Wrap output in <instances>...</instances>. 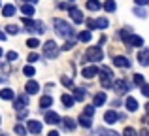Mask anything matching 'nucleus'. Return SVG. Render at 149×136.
<instances>
[{
	"label": "nucleus",
	"mask_w": 149,
	"mask_h": 136,
	"mask_svg": "<svg viewBox=\"0 0 149 136\" xmlns=\"http://www.w3.org/2000/svg\"><path fill=\"white\" fill-rule=\"evenodd\" d=\"M53 25H55V32H57L58 36H62V38L74 36V29H72V25H70V23L62 21V19H55Z\"/></svg>",
	"instance_id": "f257e3e1"
},
{
	"label": "nucleus",
	"mask_w": 149,
	"mask_h": 136,
	"mask_svg": "<svg viewBox=\"0 0 149 136\" xmlns=\"http://www.w3.org/2000/svg\"><path fill=\"white\" fill-rule=\"evenodd\" d=\"M85 61H91V63H98V61L104 59V51H102V47L98 45H93V47H87V51H85Z\"/></svg>",
	"instance_id": "f03ea898"
},
{
	"label": "nucleus",
	"mask_w": 149,
	"mask_h": 136,
	"mask_svg": "<svg viewBox=\"0 0 149 136\" xmlns=\"http://www.w3.org/2000/svg\"><path fill=\"white\" fill-rule=\"evenodd\" d=\"M57 55H58L57 44H55L53 40H47L44 44V57H47V59H57Z\"/></svg>",
	"instance_id": "7ed1b4c3"
},
{
	"label": "nucleus",
	"mask_w": 149,
	"mask_h": 136,
	"mask_svg": "<svg viewBox=\"0 0 149 136\" xmlns=\"http://www.w3.org/2000/svg\"><path fill=\"white\" fill-rule=\"evenodd\" d=\"M26 106H29V98H26V95H21V96H17L15 98V102H13V108L17 112H23V110H26Z\"/></svg>",
	"instance_id": "20e7f679"
},
{
	"label": "nucleus",
	"mask_w": 149,
	"mask_h": 136,
	"mask_svg": "<svg viewBox=\"0 0 149 136\" xmlns=\"http://www.w3.org/2000/svg\"><path fill=\"white\" fill-rule=\"evenodd\" d=\"M98 66H85L83 70H81V76L85 77V80H93V77L96 76V74H98Z\"/></svg>",
	"instance_id": "39448f33"
},
{
	"label": "nucleus",
	"mask_w": 149,
	"mask_h": 136,
	"mask_svg": "<svg viewBox=\"0 0 149 136\" xmlns=\"http://www.w3.org/2000/svg\"><path fill=\"white\" fill-rule=\"evenodd\" d=\"M44 121L49 123V125H57V123H61V115H58L57 112H45Z\"/></svg>",
	"instance_id": "423d86ee"
},
{
	"label": "nucleus",
	"mask_w": 149,
	"mask_h": 136,
	"mask_svg": "<svg viewBox=\"0 0 149 136\" xmlns=\"http://www.w3.org/2000/svg\"><path fill=\"white\" fill-rule=\"evenodd\" d=\"M113 64L119 66V68H130L132 66V63L127 59V57H123V55H117L115 59H113Z\"/></svg>",
	"instance_id": "0eeeda50"
},
{
	"label": "nucleus",
	"mask_w": 149,
	"mask_h": 136,
	"mask_svg": "<svg viewBox=\"0 0 149 136\" xmlns=\"http://www.w3.org/2000/svg\"><path fill=\"white\" fill-rule=\"evenodd\" d=\"M113 89H115V93H121V95H125V93H128V83L125 80H117L115 83L111 85Z\"/></svg>",
	"instance_id": "6e6552de"
},
{
	"label": "nucleus",
	"mask_w": 149,
	"mask_h": 136,
	"mask_svg": "<svg viewBox=\"0 0 149 136\" xmlns=\"http://www.w3.org/2000/svg\"><path fill=\"white\" fill-rule=\"evenodd\" d=\"M26 129H29L32 134H40V133H42V123L30 119V121H26Z\"/></svg>",
	"instance_id": "1a4fd4ad"
},
{
	"label": "nucleus",
	"mask_w": 149,
	"mask_h": 136,
	"mask_svg": "<svg viewBox=\"0 0 149 136\" xmlns=\"http://www.w3.org/2000/svg\"><path fill=\"white\" fill-rule=\"evenodd\" d=\"M138 61H140V64H142V66H149V49H140Z\"/></svg>",
	"instance_id": "9d476101"
},
{
	"label": "nucleus",
	"mask_w": 149,
	"mask_h": 136,
	"mask_svg": "<svg viewBox=\"0 0 149 136\" xmlns=\"http://www.w3.org/2000/svg\"><path fill=\"white\" fill-rule=\"evenodd\" d=\"M38 89H40L38 81H34V80H29V81H26V87H25V91L29 93V95H36V93H38Z\"/></svg>",
	"instance_id": "9b49d317"
},
{
	"label": "nucleus",
	"mask_w": 149,
	"mask_h": 136,
	"mask_svg": "<svg viewBox=\"0 0 149 136\" xmlns=\"http://www.w3.org/2000/svg\"><path fill=\"white\" fill-rule=\"evenodd\" d=\"M117 117H119V115H117V112H113V110H108L104 114V121L108 123V125H113V123H117Z\"/></svg>",
	"instance_id": "f8f14e48"
},
{
	"label": "nucleus",
	"mask_w": 149,
	"mask_h": 136,
	"mask_svg": "<svg viewBox=\"0 0 149 136\" xmlns=\"http://www.w3.org/2000/svg\"><path fill=\"white\" fill-rule=\"evenodd\" d=\"M70 15L74 17V23H83V13H81V10H77V8H72L70 6Z\"/></svg>",
	"instance_id": "ddd939ff"
},
{
	"label": "nucleus",
	"mask_w": 149,
	"mask_h": 136,
	"mask_svg": "<svg viewBox=\"0 0 149 136\" xmlns=\"http://www.w3.org/2000/svg\"><path fill=\"white\" fill-rule=\"evenodd\" d=\"M15 6L13 4H6V6H2V15L4 17H11V15H15Z\"/></svg>",
	"instance_id": "4468645a"
},
{
	"label": "nucleus",
	"mask_w": 149,
	"mask_h": 136,
	"mask_svg": "<svg viewBox=\"0 0 149 136\" xmlns=\"http://www.w3.org/2000/svg\"><path fill=\"white\" fill-rule=\"evenodd\" d=\"M106 100H108V96H106V93H98V95H95V100H93V106H102V104H106Z\"/></svg>",
	"instance_id": "2eb2a0df"
},
{
	"label": "nucleus",
	"mask_w": 149,
	"mask_h": 136,
	"mask_svg": "<svg viewBox=\"0 0 149 136\" xmlns=\"http://www.w3.org/2000/svg\"><path fill=\"white\" fill-rule=\"evenodd\" d=\"M61 123L66 127L68 130H74L77 127V123H76V119H72V117H64V119H61Z\"/></svg>",
	"instance_id": "dca6fc26"
},
{
	"label": "nucleus",
	"mask_w": 149,
	"mask_h": 136,
	"mask_svg": "<svg viewBox=\"0 0 149 136\" xmlns=\"http://www.w3.org/2000/svg\"><path fill=\"white\" fill-rule=\"evenodd\" d=\"M125 104H127V110H128V112H136V110H138V100L132 98V96H128Z\"/></svg>",
	"instance_id": "f3484780"
},
{
	"label": "nucleus",
	"mask_w": 149,
	"mask_h": 136,
	"mask_svg": "<svg viewBox=\"0 0 149 136\" xmlns=\"http://www.w3.org/2000/svg\"><path fill=\"white\" fill-rule=\"evenodd\" d=\"M13 91H11L10 87H6V89H2L0 91V98H4V100H13Z\"/></svg>",
	"instance_id": "a211bd4d"
},
{
	"label": "nucleus",
	"mask_w": 149,
	"mask_h": 136,
	"mask_svg": "<svg viewBox=\"0 0 149 136\" xmlns=\"http://www.w3.org/2000/svg\"><path fill=\"white\" fill-rule=\"evenodd\" d=\"M61 102L64 104V108H72L76 100L72 98V95H62V96H61Z\"/></svg>",
	"instance_id": "6ab92c4d"
},
{
	"label": "nucleus",
	"mask_w": 149,
	"mask_h": 136,
	"mask_svg": "<svg viewBox=\"0 0 149 136\" xmlns=\"http://www.w3.org/2000/svg\"><path fill=\"white\" fill-rule=\"evenodd\" d=\"M51 104H53V98H51V96L45 95V96H42V98H40V108H42V110H47Z\"/></svg>",
	"instance_id": "aec40b11"
},
{
	"label": "nucleus",
	"mask_w": 149,
	"mask_h": 136,
	"mask_svg": "<svg viewBox=\"0 0 149 136\" xmlns=\"http://www.w3.org/2000/svg\"><path fill=\"white\" fill-rule=\"evenodd\" d=\"M72 98H74V100H85V89H81V87H76V89H74V95H72Z\"/></svg>",
	"instance_id": "412c9836"
},
{
	"label": "nucleus",
	"mask_w": 149,
	"mask_h": 136,
	"mask_svg": "<svg viewBox=\"0 0 149 136\" xmlns=\"http://www.w3.org/2000/svg\"><path fill=\"white\" fill-rule=\"evenodd\" d=\"M77 121H79L77 125H81L83 129H91V127H93V121H91V117H85V115H81V117L77 119Z\"/></svg>",
	"instance_id": "4be33fe9"
},
{
	"label": "nucleus",
	"mask_w": 149,
	"mask_h": 136,
	"mask_svg": "<svg viewBox=\"0 0 149 136\" xmlns=\"http://www.w3.org/2000/svg\"><path fill=\"white\" fill-rule=\"evenodd\" d=\"M21 11H23V13H25L26 17L30 19V17H32V15H34V6H32V4H23Z\"/></svg>",
	"instance_id": "5701e85b"
},
{
	"label": "nucleus",
	"mask_w": 149,
	"mask_h": 136,
	"mask_svg": "<svg viewBox=\"0 0 149 136\" xmlns=\"http://www.w3.org/2000/svg\"><path fill=\"white\" fill-rule=\"evenodd\" d=\"M128 45H130V47H140V45H143V40L140 36H134V34H132L130 36V42H128Z\"/></svg>",
	"instance_id": "b1692460"
},
{
	"label": "nucleus",
	"mask_w": 149,
	"mask_h": 136,
	"mask_svg": "<svg viewBox=\"0 0 149 136\" xmlns=\"http://www.w3.org/2000/svg\"><path fill=\"white\" fill-rule=\"evenodd\" d=\"M23 25L26 27V32H36V29H34V21L29 17H23Z\"/></svg>",
	"instance_id": "393cba45"
},
{
	"label": "nucleus",
	"mask_w": 149,
	"mask_h": 136,
	"mask_svg": "<svg viewBox=\"0 0 149 136\" xmlns=\"http://www.w3.org/2000/svg\"><path fill=\"white\" fill-rule=\"evenodd\" d=\"M130 36H132V34H130V30H128V29L119 30V38H121V40H123L127 45H128V42H130Z\"/></svg>",
	"instance_id": "a878e982"
},
{
	"label": "nucleus",
	"mask_w": 149,
	"mask_h": 136,
	"mask_svg": "<svg viewBox=\"0 0 149 136\" xmlns=\"http://www.w3.org/2000/svg\"><path fill=\"white\" fill-rule=\"evenodd\" d=\"M100 8H102V4L98 2V0H87V10L96 11V10H100Z\"/></svg>",
	"instance_id": "bb28decb"
},
{
	"label": "nucleus",
	"mask_w": 149,
	"mask_h": 136,
	"mask_svg": "<svg viewBox=\"0 0 149 136\" xmlns=\"http://www.w3.org/2000/svg\"><path fill=\"white\" fill-rule=\"evenodd\" d=\"M100 83H102V87L104 89H111V77H108V76H100Z\"/></svg>",
	"instance_id": "cd10ccee"
},
{
	"label": "nucleus",
	"mask_w": 149,
	"mask_h": 136,
	"mask_svg": "<svg viewBox=\"0 0 149 136\" xmlns=\"http://www.w3.org/2000/svg\"><path fill=\"white\" fill-rule=\"evenodd\" d=\"M108 25H109V21L106 17H100L98 21H95V27H96V29H108Z\"/></svg>",
	"instance_id": "c85d7f7f"
},
{
	"label": "nucleus",
	"mask_w": 149,
	"mask_h": 136,
	"mask_svg": "<svg viewBox=\"0 0 149 136\" xmlns=\"http://www.w3.org/2000/svg\"><path fill=\"white\" fill-rule=\"evenodd\" d=\"M104 10L108 11V13L115 11V0H106V2H104Z\"/></svg>",
	"instance_id": "c756f323"
},
{
	"label": "nucleus",
	"mask_w": 149,
	"mask_h": 136,
	"mask_svg": "<svg viewBox=\"0 0 149 136\" xmlns=\"http://www.w3.org/2000/svg\"><path fill=\"white\" fill-rule=\"evenodd\" d=\"M98 136H121V134H117L115 130H109V129H98Z\"/></svg>",
	"instance_id": "7c9ffc66"
},
{
	"label": "nucleus",
	"mask_w": 149,
	"mask_h": 136,
	"mask_svg": "<svg viewBox=\"0 0 149 136\" xmlns=\"http://www.w3.org/2000/svg\"><path fill=\"white\" fill-rule=\"evenodd\" d=\"M91 38H93V34L89 32V30H85V32L79 34V42H83V44H89V42H91Z\"/></svg>",
	"instance_id": "2f4dec72"
},
{
	"label": "nucleus",
	"mask_w": 149,
	"mask_h": 136,
	"mask_svg": "<svg viewBox=\"0 0 149 136\" xmlns=\"http://www.w3.org/2000/svg\"><path fill=\"white\" fill-rule=\"evenodd\" d=\"M34 29H36L38 34H44V32H45V25H44L42 21H34Z\"/></svg>",
	"instance_id": "473e14b6"
},
{
	"label": "nucleus",
	"mask_w": 149,
	"mask_h": 136,
	"mask_svg": "<svg viewBox=\"0 0 149 136\" xmlns=\"http://www.w3.org/2000/svg\"><path fill=\"white\" fill-rule=\"evenodd\" d=\"M61 83H62V85H64V87H70V89H72V87H74V81H72V80H70V77H68V76H62V77H61Z\"/></svg>",
	"instance_id": "72a5a7b5"
},
{
	"label": "nucleus",
	"mask_w": 149,
	"mask_h": 136,
	"mask_svg": "<svg viewBox=\"0 0 149 136\" xmlns=\"http://www.w3.org/2000/svg\"><path fill=\"white\" fill-rule=\"evenodd\" d=\"M23 74H25V76H29V77H32L34 74H36V70H34L32 66H30V64H26V66L23 68Z\"/></svg>",
	"instance_id": "f704fd0d"
},
{
	"label": "nucleus",
	"mask_w": 149,
	"mask_h": 136,
	"mask_svg": "<svg viewBox=\"0 0 149 136\" xmlns=\"http://www.w3.org/2000/svg\"><path fill=\"white\" fill-rule=\"evenodd\" d=\"M26 45H29L30 49H36L38 45H40V42H38L36 38H29V40H26Z\"/></svg>",
	"instance_id": "c9c22d12"
},
{
	"label": "nucleus",
	"mask_w": 149,
	"mask_h": 136,
	"mask_svg": "<svg viewBox=\"0 0 149 136\" xmlns=\"http://www.w3.org/2000/svg\"><path fill=\"white\" fill-rule=\"evenodd\" d=\"M74 45H76V40H68V42H64V45H62V51H70Z\"/></svg>",
	"instance_id": "e433bc0d"
},
{
	"label": "nucleus",
	"mask_w": 149,
	"mask_h": 136,
	"mask_svg": "<svg viewBox=\"0 0 149 136\" xmlns=\"http://www.w3.org/2000/svg\"><path fill=\"white\" fill-rule=\"evenodd\" d=\"M93 114H95V106H85V110H83L85 117H93Z\"/></svg>",
	"instance_id": "4c0bfd02"
},
{
	"label": "nucleus",
	"mask_w": 149,
	"mask_h": 136,
	"mask_svg": "<svg viewBox=\"0 0 149 136\" xmlns=\"http://www.w3.org/2000/svg\"><path fill=\"white\" fill-rule=\"evenodd\" d=\"M123 136H138V133H136L132 127H127V129L123 130Z\"/></svg>",
	"instance_id": "58836bf2"
},
{
	"label": "nucleus",
	"mask_w": 149,
	"mask_h": 136,
	"mask_svg": "<svg viewBox=\"0 0 149 136\" xmlns=\"http://www.w3.org/2000/svg\"><path fill=\"white\" fill-rule=\"evenodd\" d=\"M134 83H136V85H140V87L146 83V81H143V76H142V74H134Z\"/></svg>",
	"instance_id": "ea45409f"
},
{
	"label": "nucleus",
	"mask_w": 149,
	"mask_h": 136,
	"mask_svg": "<svg viewBox=\"0 0 149 136\" xmlns=\"http://www.w3.org/2000/svg\"><path fill=\"white\" fill-rule=\"evenodd\" d=\"M13 130H15V133H17L19 136H25V134H26V129H25L23 125H15V129H13Z\"/></svg>",
	"instance_id": "a19ab883"
},
{
	"label": "nucleus",
	"mask_w": 149,
	"mask_h": 136,
	"mask_svg": "<svg viewBox=\"0 0 149 136\" xmlns=\"http://www.w3.org/2000/svg\"><path fill=\"white\" fill-rule=\"evenodd\" d=\"M134 13H136V15H138V17H140V19H146V17H147V13H146V10H142V8H136V10H134Z\"/></svg>",
	"instance_id": "79ce46f5"
},
{
	"label": "nucleus",
	"mask_w": 149,
	"mask_h": 136,
	"mask_svg": "<svg viewBox=\"0 0 149 136\" xmlns=\"http://www.w3.org/2000/svg\"><path fill=\"white\" fill-rule=\"evenodd\" d=\"M98 72H102L104 76H108V77L113 76V72H111V68H109V66H102V70H98Z\"/></svg>",
	"instance_id": "37998d69"
},
{
	"label": "nucleus",
	"mask_w": 149,
	"mask_h": 136,
	"mask_svg": "<svg viewBox=\"0 0 149 136\" xmlns=\"http://www.w3.org/2000/svg\"><path fill=\"white\" fill-rule=\"evenodd\" d=\"M6 59H8V63H11V61L17 59V53H15V51H8L6 53Z\"/></svg>",
	"instance_id": "c03bdc74"
},
{
	"label": "nucleus",
	"mask_w": 149,
	"mask_h": 136,
	"mask_svg": "<svg viewBox=\"0 0 149 136\" xmlns=\"http://www.w3.org/2000/svg\"><path fill=\"white\" fill-rule=\"evenodd\" d=\"M6 30H8V34H17V32H19V29H17L15 25H8Z\"/></svg>",
	"instance_id": "a18cd8bd"
},
{
	"label": "nucleus",
	"mask_w": 149,
	"mask_h": 136,
	"mask_svg": "<svg viewBox=\"0 0 149 136\" xmlns=\"http://www.w3.org/2000/svg\"><path fill=\"white\" fill-rule=\"evenodd\" d=\"M38 59H40V57H38V55H36V53H30V55H29V59H26V61H29V63H30V64H32V63H36V61H38Z\"/></svg>",
	"instance_id": "49530a36"
},
{
	"label": "nucleus",
	"mask_w": 149,
	"mask_h": 136,
	"mask_svg": "<svg viewBox=\"0 0 149 136\" xmlns=\"http://www.w3.org/2000/svg\"><path fill=\"white\" fill-rule=\"evenodd\" d=\"M142 95L143 96H149V83H143L142 85Z\"/></svg>",
	"instance_id": "de8ad7c7"
},
{
	"label": "nucleus",
	"mask_w": 149,
	"mask_h": 136,
	"mask_svg": "<svg viewBox=\"0 0 149 136\" xmlns=\"http://www.w3.org/2000/svg\"><path fill=\"white\" fill-rule=\"evenodd\" d=\"M0 70H2L4 74H8V72H10V64H8V63H2V64H0Z\"/></svg>",
	"instance_id": "09e8293b"
},
{
	"label": "nucleus",
	"mask_w": 149,
	"mask_h": 136,
	"mask_svg": "<svg viewBox=\"0 0 149 136\" xmlns=\"http://www.w3.org/2000/svg\"><path fill=\"white\" fill-rule=\"evenodd\" d=\"M26 115H29V110H23V112H17V117H19V119L26 117Z\"/></svg>",
	"instance_id": "8fccbe9b"
},
{
	"label": "nucleus",
	"mask_w": 149,
	"mask_h": 136,
	"mask_svg": "<svg viewBox=\"0 0 149 136\" xmlns=\"http://www.w3.org/2000/svg\"><path fill=\"white\" fill-rule=\"evenodd\" d=\"M87 27H89L91 30H95V29H96V27H95V21H93V19H87Z\"/></svg>",
	"instance_id": "3c124183"
},
{
	"label": "nucleus",
	"mask_w": 149,
	"mask_h": 136,
	"mask_svg": "<svg viewBox=\"0 0 149 136\" xmlns=\"http://www.w3.org/2000/svg\"><path fill=\"white\" fill-rule=\"evenodd\" d=\"M134 2H136V6L140 8V6H146V4L149 2V0H134Z\"/></svg>",
	"instance_id": "603ef678"
},
{
	"label": "nucleus",
	"mask_w": 149,
	"mask_h": 136,
	"mask_svg": "<svg viewBox=\"0 0 149 136\" xmlns=\"http://www.w3.org/2000/svg\"><path fill=\"white\" fill-rule=\"evenodd\" d=\"M140 136H149V130L147 129H142V130H140Z\"/></svg>",
	"instance_id": "864d4df0"
},
{
	"label": "nucleus",
	"mask_w": 149,
	"mask_h": 136,
	"mask_svg": "<svg viewBox=\"0 0 149 136\" xmlns=\"http://www.w3.org/2000/svg\"><path fill=\"white\" fill-rule=\"evenodd\" d=\"M2 40H6V34H4L2 30H0V42H2Z\"/></svg>",
	"instance_id": "5fc2aeb1"
},
{
	"label": "nucleus",
	"mask_w": 149,
	"mask_h": 136,
	"mask_svg": "<svg viewBox=\"0 0 149 136\" xmlns=\"http://www.w3.org/2000/svg\"><path fill=\"white\" fill-rule=\"evenodd\" d=\"M49 136H61V134H58L57 130H51V133H49Z\"/></svg>",
	"instance_id": "6e6d98bb"
},
{
	"label": "nucleus",
	"mask_w": 149,
	"mask_h": 136,
	"mask_svg": "<svg viewBox=\"0 0 149 136\" xmlns=\"http://www.w3.org/2000/svg\"><path fill=\"white\" fill-rule=\"evenodd\" d=\"M146 114H147V115H149V102H147V104H146Z\"/></svg>",
	"instance_id": "4d7b16f0"
},
{
	"label": "nucleus",
	"mask_w": 149,
	"mask_h": 136,
	"mask_svg": "<svg viewBox=\"0 0 149 136\" xmlns=\"http://www.w3.org/2000/svg\"><path fill=\"white\" fill-rule=\"evenodd\" d=\"M26 2H32V4H34V2H38V0H25V4H26Z\"/></svg>",
	"instance_id": "13d9d810"
},
{
	"label": "nucleus",
	"mask_w": 149,
	"mask_h": 136,
	"mask_svg": "<svg viewBox=\"0 0 149 136\" xmlns=\"http://www.w3.org/2000/svg\"><path fill=\"white\" fill-rule=\"evenodd\" d=\"M4 81H6V77H0V83H4Z\"/></svg>",
	"instance_id": "bf43d9fd"
},
{
	"label": "nucleus",
	"mask_w": 149,
	"mask_h": 136,
	"mask_svg": "<svg viewBox=\"0 0 149 136\" xmlns=\"http://www.w3.org/2000/svg\"><path fill=\"white\" fill-rule=\"evenodd\" d=\"M0 136H6V134H4V133H0Z\"/></svg>",
	"instance_id": "052dcab7"
},
{
	"label": "nucleus",
	"mask_w": 149,
	"mask_h": 136,
	"mask_svg": "<svg viewBox=\"0 0 149 136\" xmlns=\"http://www.w3.org/2000/svg\"><path fill=\"white\" fill-rule=\"evenodd\" d=\"M0 57H2V49H0Z\"/></svg>",
	"instance_id": "680f3d73"
},
{
	"label": "nucleus",
	"mask_w": 149,
	"mask_h": 136,
	"mask_svg": "<svg viewBox=\"0 0 149 136\" xmlns=\"http://www.w3.org/2000/svg\"><path fill=\"white\" fill-rule=\"evenodd\" d=\"M0 8H2V2H0Z\"/></svg>",
	"instance_id": "e2e57ef3"
},
{
	"label": "nucleus",
	"mask_w": 149,
	"mask_h": 136,
	"mask_svg": "<svg viewBox=\"0 0 149 136\" xmlns=\"http://www.w3.org/2000/svg\"><path fill=\"white\" fill-rule=\"evenodd\" d=\"M70 2H74V0H70Z\"/></svg>",
	"instance_id": "0e129e2a"
}]
</instances>
